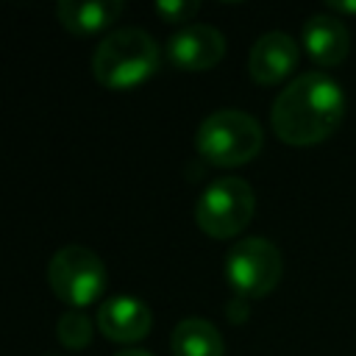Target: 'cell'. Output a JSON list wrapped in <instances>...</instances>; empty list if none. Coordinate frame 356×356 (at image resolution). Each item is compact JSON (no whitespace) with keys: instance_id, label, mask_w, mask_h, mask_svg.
Wrapping results in <instances>:
<instances>
[{"instance_id":"1","label":"cell","mask_w":356,"mask_h":356,"mask_svg":"<svg viewBox=\"0 0 356 356\" xmlns=\"http://www.w3.org/2000/svg\"><path fill=\"white\" fill-rule=\"evenodd\" d=\"M345 108L348 100L342 86L331 75L314 70L298 75L278 92L273 100L270 125L281 142L292 147H309L325 142L342 125Z\"/></svg>"},{"instance_id":"2","label":"cell","mask_w":356,"mask_h":356,"mask_svg":"<svg viewBox=\"0 0 356 356\" xmlns=\"http://www.w3.org/2000/svg\"><path fill=\"white\" fill-rule=\"evenodd\" d=\"M159 67V44L142 28H114L92 53V72L106 89H134Z\"/></svg>"},{"instance_id":"3","label":"cell","mask_w":356,"mask_h":356,"mask_svg":"<svg viewBox=\"0 0 356 356\" xmlns=\"http://www.w3.org/2000/svg\"><path fill=\"white\" fill-rule=\"evenodd\" d=\"M264 142L256 117L239 108L211 111L195 134V150L214 167H239L259 156Z\"/></svg>"},{"instance_id":"4","label":"cell","mask_w":356,"mask_h":356,"mask_svg":"<svg viewBox=\"0 0 356 356\" xmlns=\"http://www.w3.org/2000/svg\"><path fill=\"white\" fill-rule=\"evenodd\" d=\"M253 211L256 197L250 184L236 175H222L200 192L195 203V222L203 234L214 239H231L248 228Z\"/></svg>"},{"instance_id":"5","label":"cell","mask_w":356,"mask_h":356,"mask_svg":"<svg viewBox=\"0 0 356 356\" xmlns=\"http://www.w3.org/2000/svg\"><path fill=\"white\" fill-rule=\"evenodd\" d=\"M47 284L70 309H83L106 292L108 273L95 250L83 245H64L47 264Z\"/></svg>"},{"instance_id":"6","label":"cell","mask_w":356,"mask_h":356,"mask_svg":"<svg viewBox=\"0 0 356 356\" xmlns=\"http://www.w3.org/2000/svg\"><path fill=\"white\" fill-rule=\"evenodd\" d=\"M281 250L264 236H248L225 253V281L239 298H264L281 281Z\"/></svg>"},{"instance_id":"7","label":"cell","mask_w":356,"mask_h":356,"mask_svg":"<svg viewBox=\"0 0 356 356\" xmlns=\"http://www.w3.org/2000/svg\"><path fill=\"white\" fill-rule=\"evenodd\" d=\"M167 56L175 67L189 72L211 70L225 56V36L214 25L189 22V25H181L167 39Z\"/></svg>"},{"instance_id":"8","label":"cell","mask_w":356,"mask_h":356,"mask_svg":"<svg viewBox=\"0 0 356 356\" xmlns=\"http://www.w3.org/2000/svg\"><path fill=\"white\" fill-rule=\"evenodd\" d=\"M298 42L284 31H267L261 33L248 56V72L256 83L273 86L281 83L295 67H298Z\"/></svg>"},{"instance_id":"9","label":"cell","mask_w":356,"mask_h":356,"mask_svg":"<svg viewBox=\"0 0 356 356\" xmlns=\"http://www.w3.org/2000/svg\"><path fill=\"white\" fill-rule=\"evenodd\" d=\"M153 314L145 300L134 295H114L97 309V328L111 342H139L150 334Z\"/></svg>"},{"instance_id":"10","label":"cell","mask_w":356,"mask_h":356,"mask_svg":"<svg viewBox=\"0 0 356 356\" xmlns=\"http://www.w3.org/2000/svg\"><path fill=\"white\" fill-rule=\"evenodd\" d=\"M303 47L317 67H337L350 50V33L339 17L312 14L303 22Z\"/></svg>"},{"instance_id":"11","label":"cell","mask_w":356,"mask_h":356,"mask_svg":"<svg viewBox=\"0 0 356 356\" xmlns=\"http://www.w3.org/2000/svg\"><path fill=\"white\" fill-rule=\"evenodd\" d=\"M56 14L70 33L89 36L108 28L122 14V3L120 0H58Z\"/></svg>"},{"instance_id":"12","label":"cell","mask_w":356,"mask_h":356,"mask_svg":"<svg viewBox=\"0 0 356 356\" xmlns=\"http://www.w3.org/2000/svg\"><path fill=\"white\" fill-rule=\"evenodd\" d=\"M172 356H225L220 331L203 317H186L172 328Z\"/></svg>"},{"instance_id":"13","label":"cell","mask_w":356,"mask_h":356,"mask_svg":"<svg viewBox=\"0 0 356 356\" xmlns=\"http://www.w3.org/2000/svg\"><path fill=\"white\" fill-rule=\"evenodd\" d=\"M56 334H58V342L64 348H72V350H81L92 342V320L86 312L81 309H70L58 317L56 323Z\"/></svg>"},{"instance_id":"14","label":"cell","mask_w":356,"mask_h":356,"mask_svg":"<svg viewBox=\"0 0 356 356\" xmlns=\"http://www.w3.org/2000/svg\"><path fill=\"white\" fill-rule=\"evenodd\" d=\"M153 8L164 22H189L200 11V3L197 0H161Z\"/></svg>"},{"instance_id":"15","label":"cell","mask_w":356,"mask_h":356,"mask_svg":"<svg viewBox=\"0 0 356 356\" xmlns=\"http://www.w3.org/2000/svg\"><path fill=\"white\" fill-rule=\"evenodd\" d=\"M331 8L342 14H356V3H331Z\"/></svg>"},{"instance_id":"16","label":"cell","mask_w":356,"mask_h":356,"mask_svg":"<svg viewBox=\"0 0 356 356\" xmlns=\"http://www.w3.org/2000/svg\"><path fill=\"white\" fill-rule=\"evenodd\" d=\"M114 356H150V353L142 350V348H125V350H120V353H114Z\"/></svg>"}]
</instances>
